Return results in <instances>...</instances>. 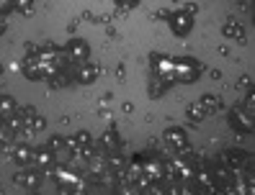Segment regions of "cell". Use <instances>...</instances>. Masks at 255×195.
<instances>
[{"label":"cell","instance_id":"6da1fadb","mask_svg":"<svg viewBox=\"0 0 255 195\" xmlns=\"http://www.w3.org/2000/svg\"><path fill=\"white\" fill-rule=\"evenodd\" d=\"M67 152H75V154H85V157H91V136H88L85 131L72 133V136L67 139Z\"/></svg>","mask_w":255,"mask_h":195},{"label":"cell","instance_id":"7a4b0ae2","mask_svg":"<svg viewBox=\"0 0 255 195\" xmlns=\"http://www.w3.org/2000/svg\"><path fill=\"white\" fill-rule=\"evenodd\" d=\"M21 121H23V131H26V133H39V131H44V126H47L44 116L36 113L34 108H28V111L21 116Z\"/></svg>","mask_w":255,"mask_h":195},{"label":"cell","instance_id":"3957f363","mask_svg":"<svg viewBox=\"0 0 255 195\" xmlns=\"http://www.w3.org/2000/svg\"><path fill=\"white\" fill-rule=\"evenodd\" d=\"M41 172H36V170H21L18 175H16V185H21V188H26V190H36L39 185H41Z\"/></svg>","mask_w":255,"mask_h":195},{"label":"cell","instance_id":"277c9868","mask_svg":"<svg viewBox=\"0 0 255 195\" xmlns=\"http://www.w3.org/2000/svg\"><path fill=\"white\" fill-rule=\"evenodd\" d=\"M168 23L173 26V31L175 34H188L191 31V16H186V10H175V13H170L168 16Z\"/></svg>","mask_w":255,"mask_h":195},{"label":"cell","instance_id":"5b68a950","mask_svg":"<svg viewBox=\"0 0 255 195\" xmlns=\"http://www.w3.org/2000/svg\"><path fill=\"white\" fill-rule=\"evenodd\" d=\"M65 52H67L70 59H75V62H85V59H88V44L83 39H72Z\"/></svg>","mask_w":255,"mask_h":195},{"label":"cell","instance_id":"8992f818","mask_svg":"<svg viewBox=\"0 0 255 195\" xmlns=\"http://www.w3.org/2000/svg\"><path fill=\"white\" fill-rule=\"evenodd\" d=\"M18 113V106H16V100H13L10 95H0V118H13Z\"/></svg>","mask_w":255,"mask_h":195},{"label":"cell","instance_id":"52a82bcc","mask_svg":"<svg viewBox=\"0 0 255 195\" xmlns=\"http://www.w3.org/2000/svg\"><path fill=\"white\" fill-rule=\"evenodd\" d=\"M10 157L16 159L18 164H28V162L34 159V152L26 144H18V146H10Z\"/></svg>","mask_w":255,"mask_h":195},{"label":"cell","instance_id":"ba28073f","mask_svg":"<svg viewBox=\"0 0 255 195\" xmlns=\"http://www.w3.org/2000/svg\"><path fill=\"white\" fill-rule=\"evenodd\" d=\"M34 162L39 164L41 170H52L54 162H57V157L49 152V149H39V152H34Z\"/></svg>","mask_w":255,"mask_h":195},{"label":"cell","instance_id":"9c48e42d","mask_svg":"<svg viewBox=\"0 0 255 195\" xmlns=\"http://www.w3.org/2000/svg\"><path fill=\"white\" fill-rule=\"evenodd\" d=\"M165 139H168L175 149H181V152L188 146V141H186V133H183L181 129H170V131H165Z\"/></svg>","mask_w":255,"mask_h":195},{"label":"cell","instance_id":"30bf717a","mask_svg":"<svg viewBox=\"0 0 255 195\" xmlns=\"http://www.w3.org/2000/svg\"><path fill=\"white\" fill-rule=\"evenodd\" d=\"M224 34H227V36H235L237 41H245V28L240 26L237 21H227V23H224Z\"/></svg>","mask_w":255,"mask_h":195},{"label":"cell","instance_id":"8fae6325","mask_svg":"<svg viewBox=\"0 0 255 195\" xmlns=\"http://www.w3.org/2000/svg\"><path fill=\"white\" fill-rule=\"evenodd\" d=\"M199 106L204 108V113H217L222 103H219V98H214V95H206V98L199 103Z\"/></svg>","mask_w":255,"mask_h":195},{"label":"cell","instance_id":"7c38bea8","mask_svg":"<svg viewBox=\"0 0 255 195\" xmlns=\"http://www.w3.org/2000/svg\"><path fill=\"white\" fill-rule=\"evenodd\" d=\"M80 82H93L96 77H98V67H93V65H85V67H80Z\"/></svg>","mask_w":255,"mask_h":195},{"label":"cell","instance_id":"4fadbf2b","mask_svg":"<svg viewBox=\"0 0 255 195\" xmlns=\"http://www.w3.org/2000/svg\"><path fill=\"white\" fill-rule=\"evenodd\" d=\"M59 185H75V183H78V177H75L72 172H67V170H59Z\"/></svg>","mask_w":255,"mask_h":195},{"label":"cell","instance_id":"5bb4252c","mask_svg":"<svg viewBox=\"0 0 255 195\" xmlns=\"http://www.w3.org/2000/svg\"><path fill=\"white\" fill-rule=\"evenodd\" d=\"M204 108L201 106H188V113H191V121H201L204 118V113H201Z\"/></svg>","mask_w":255,"mask_h":195},{"label":"cell","instance_id":"9a60e30c","mask_svg":"<svg viewBox=\"0 0 255 195\" xmlns=\"http://www.w3.org/2000/svg\"><path fill=\"white\" fill-rule=\"evenodd\" d=\"M106 144H109V146H116V144H119L116 131H109V133H106Z\"/></svg>","mask_w":255,"mask_h":195},{"label":"cell","instance_id":"2e32d148","mask_svg":"<svg viewBox=\"0 0 255 195\" xmlns=\"http://www.w3.org/2000/svg\"><path fill=\"white\" fill-rule=\"evenodd\" d=\"M3 34H5V21L0 18V36H3Z\"/></svg>","mask_w":255,"mask_h":195},{"label":"cell","instance_id":"e0dca14e","mask_svg":"<svg viewBox=\"0 0 255 195\" xmlns=\"http://www.w3.org/2000/svg\"><path fill=\"white\" fill-rule=\"evenodd\" d=\"M0 74H3V65H0Z\"/></svg>","mask_w":255,"mask_h":195}]
</instances>
